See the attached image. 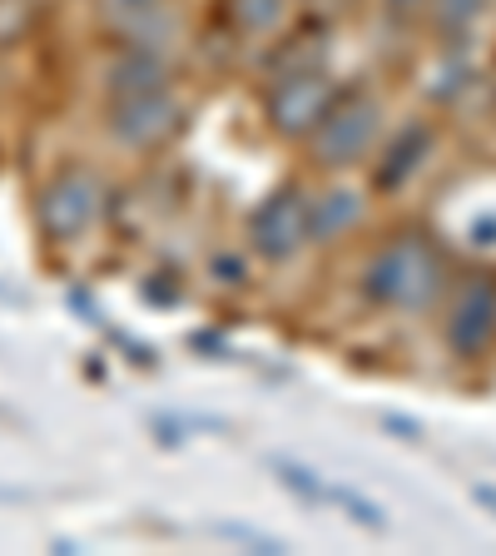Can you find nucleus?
Wrapping results in <instances>:
<instances>
[{
  "label": "nucleus",
  "mask_w": 496,
  "mask_h": 556,
  "mask_svg": "<svg viewBox=\"0 0 496 556\" xmlns=\"http://www.w3.org/2000/svg\"><path fill=\"white\" fill-rule=\"evenodd\" d=\"M30 25V5L25 0H0V40H15Z\"/></svg>",
  "instance_id": "13"
},
{
  "label": "nucleus",
  "mask_w": 496,
  "mask_h": 556,
  "mask_svg": "<svg viewBox=\"0 0 496 556\" xmlns=\"http://www.w3.org/2000/svg\"><path fill=\"white\" fill-rule=\"evenodd\" d=\"M382 139V104L378 94L368 90H343L333 104H328V115L318 119L303 144H308V160L328 174H343L353 164H363L372 150H378Z\"/></svg>",
  "instance_id": "2"
},
{
  "label": "nucleus",
  "mask_w": 496,
  "mask_h": 556,
  "mask_svg": "<svg viewBox=\"0 0 496 556\" xmlns=\"http://www.w3.org/2000/svg\"><path fill=\"white\" fill-rule=\"evenodd\" d=\"M104 214V189L90 169H60L40 189V224L55 243H75L94 233Z\"/></svg>",
  "instance_id": "5"
},
{
  "label": "nucleus",
  "mask_w": 496,
  "mask_h": 556,
  "mask_svg": "<svg viewBox=\"0 0 496 556\" xmlns=\"http://www.w3.org/2000/svg\"><path fill=\"white\" fill-rule=\"evenodd\" d=\"M472 497H476V502H482V507H492V511H496V486H476Z\"/></svg>",
  "instance_id": "14"
},
{
  "label": "nucleus",
  "mask_w": 496,
  "mask_h": 556,
  "mask_svg": "<svg viewBox=\"0 0 496 556\" xmlns=\"http://www.w3.org/2000/svg\"><path fill=\"white\" fill-rule=\"evenodd\" d=\"M432 144H437V135H432V125H422V119H412V125L397 129V139H387V150H382L378 169H372V185L382 189V194H393V189H403L407 179H412L422 164H428Z\"/></svg>",
  "instance_id": "8"
},
{
  "label": "nucleus",
  "mask_w": 496,
  "mask_h": 556,
  "mask_svg": "<svg viewBox=\"0 0 496 556\" xmlns=\"http://www.w3.org/2000/svg\"><path fill=\"white\" fill-rule=\"evenodd\" d=\"M363 224V194L353 185H328L308 194V243H338Z\"/></svg>",
  "instance_id": "9"
},
{
  "label": "nucleus",
  "mask_w": 496,
  "mask_h": 556,
  "mask_svg": "<svg viewBox=\"0 0 496 556\" xmlns=\"http://www.w3.org/2000/svg\"><path fill=\"white\" fill-rule=\"evenodd\" d=\"M229 15L243 35L268 40V35H278L283 15H289V0H229Z\"/></svg>",
  "instance_id": "10"
},
{
  "label": "nucleus",
  "mask_w": 496,
  "mask_h": 556,
  "mask_svg": "<svg viewBox=\"0 0 496 556\" xmlns=\"http://www.w3.org/2000/svg\"><path fill=\"white\" fill-rule=\"evenodd\" d=\"M104 125H110V139H119L125 150H160L185 125V100L174 94V85L139 94H110V119Z\"/></svg>",
  "instance_id": "4"
},
{
  "label": "nucleus",
  "mask_w": 496,
  "mask_h": 556,
  "mask_svg": "<svg viewBox=\"0 0 496 556\" xmlns=\"http://www.w3.org/2000/svg\"><path fill=\"white\" fill-rule=\"evenodd\" d=\"M442 333H447V348L457 358H482L496 338V278L476 274L452 293Z\"/></svg>",
  "instance_id": "7"
},
{
  "label": "nucleus",
  "mask_w": 496,
  "mask_h": 556,
  "mask_svg": "<svg viewBox=\"0 0 496 556\" xmlns=\"http://www.w3.org/2000/svg\"><path fill=\"white\" fill-rule=\"evenodd\" d=\"M249 249L268 264H289L298 249H308V189L283 185L249 214Z\"/></svg>",
  "instance_id": "6"
},
{
  "label": "nucleus",
  "mask_w": 496,
  "mask_h": 556,
  "mask_svg": "<svg viewBox=\"0 0 496 556\" xmlns=\"http://www.w3.org/2000/svg\"><path fill=\"white\" fill-rule=\"evenodd\" d=\"M387 5H393V11H422L428 0H387Z\"/></svg>",
  "instance_id": "15"
},
{
  "label": "nucleus",
  "mask_w": 496,
  "mask_h": 556,
  "mask_svg": "<svg viewBox=\"0 0 496 556\" xmlns=\"http://www.w3.org/2000/svg\"><path fill=\"white\" fill-rule=\"evenodd\" d=\"M160 11H164V0H100V15L125 35L135 30V25H144L150 15H160Z\"/></svg>",
  "instance_id": "12"
},
{
  "label": "nucleus",
  "mask_w": 496,
  "mask_h": 556,
  "mask_svg": "<svg viewBox=\"0 0 496 556\" xmlns=\"http://www.w3.org/2000/svg\"><path fill=\"white\" fill-rule=\"evenodd\" d=\"M486 5H492V0H428L432 25H437L442 35H462V30H472V25L482 21Z\"/></svg>",
  "instance_id": "11"
},
{
  "label": "nucleus",
  "mask_w": 496,
  "mask_h": 556,
  "mask_svg": "<svg viewBox=\"0 0 496 556\" xmlns=\"http://www.w3.org/2000/svg\"><path fill=\"white\" fill-rule=\"evenodd\" d=\"M447 289V264L428 233H397L363 264V299L387 313H428Z\"/></svg>",
  "instance_id": "1"
},
{
  "label": "nucleus",
  "mask_w": 496,
  "mask_h": 556,
  "mask_svg": "<svg viewBox=\"0 0 496 556\" xmlns=\"http://www.w3.org/2000/svg\"><path fill=\"white\" fill-rule=\"evenodd\" d=\"M338 94H343V90H338V80L328 75L323 65L289 70V75H278V85L268 90V100H264L268 129H274V135H283V139H308Z\"/></svg>",
  "instance_id": "3"
}]
</instances>
